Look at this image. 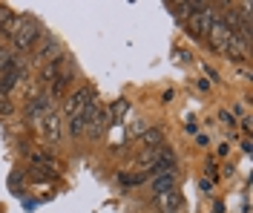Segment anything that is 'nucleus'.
Here are the masks:
<instances>
[{"label":"nucleus","instance_id":"1","mask_svg":"<svg viewBox=\"0 0 253 213\" xmlns=\"http://www.w3.org/2000/svg\"><path fill=\"white\" fill-rule=\"evenodd\" d=\"M41 38H43V26H41L35 17H20L15 35H12L9 41H12V46H15V55H20V52L35 49V46L41 43Z\"/></svg>","mask_w":253,"mask_h":213},{"label":"nucleus","instance_id":"2","mask_svg":"<svg viewBox=\"0 0 253 213\" xmlns=\"http://www.w3.org/2000/svg\"><path fill=\"white\" fill-rule=\"evenodd\" d=\"M92 86H78L69 98H66V104H63V115L66 118H78V115L86 113V104L92 101Z\"/></svg>","mask_w":253,"mask_h":213},{"label":"nucleus","instance_id":"3","mask_svg":"<svg viewBox=\"0 0 253 213\" xmlns=\"http://www.w3.org/2000/svg\"><path fill=\"white\" fill-rule=\"evenodd\" d=\"M207 38H210V46H213L216 52H221V55H224V49H227V46L233 43V38H236V35L230 32V29H227V26L221 23L219 17H213V23H210V32H207Z\"/></svg>","mask_w":253,"mask_h":213},{"label":"nucleus","instance_id":"4","mask_svg":"<svg viewBox=\"0 0 253 213\" xmlns=\"http://www.w3.org/2000/svg\"><path fill=\"white\" fill-rule=\"evenodd\" d=\"M213 17H216L213 6H210V9H205V12H199V15H190L187 17V29L193 32V38H196V41H205V38H207Z\"/></svg>","mask_w":253,"mask_h":213},{"label":"nucleus","instance_id":"5","mask_svg":"<svg viewBox=\"0 0 253 213\" xmlns=\"http://www.w3.org/2000/svg\"><path fill=\"white\" fill-rule=\"evenodd\" d=\"M49 113H52V98H49V92L35 95V98L29 101V107H26V118H29L32 124H41Z\"/></svg>","mask_w":253,"mask_h":213},{"label":"nucleus","instance_id":"6","mask_svg":"<svg viewBox=\"0 0 253 213\" xmlns=\"http://www.w3.org/2000/svg\"><path fill=\"white\" fill-rule=\"evenodd\" d=\"M29 164H32V170H41V173H58V162H55V156H52L46 147L32 150Z\"/></svg>","mask_w":253,"mask_h":213},{"label":"nucleus","instance_id":"7","mask_svg":"<svg viewBox=\"0 0 253 213\" xmlns=\"http://www.w3.org/2000/svg\"><path fill=\"white\" fill-rule=\"evenodd\" d=\"M38 127H41V135H43V141H46V144H58V141L63 138L61 118H58L55 113H49L46 118H43V121L38 124Z\"/></svg>","mask_w":253,"mask_h":213},{"label":"nucleus","instance_id":"8","mask_svg":"<svg viewBox=\"0 0 253 213\" xmlns=\"http://www.w3.org/2000/svg\"><path fill=\"white\" fill-rule=\"evenodd\" d=\"M72 75H75V69L72 66H66V61H63V72H58L55 75V81L49 84V98H61L63 92H66V86H69V81H72Z\"/></svg>","mask_w":253,"mask_h":213},{"label":"nucleus","instance_id":"9","mask_svg":"<svg viewBox=\"0 0 253 213\" xmlns=\"http://www.w3.org/2000/svg\"><path fill=\"white\" fill-rule=\"evenodd\" d=\"M156 205L161 213H178L181 211V193L178 190H167V193L156 196Z\"/></svg>","mask_w":253,"mask_h":213},{"label":"nucleus","instance_id":"10","mask_svg":"<svg viewBox=\"0 0 253 213\" xmlns=\"http://www.w3.org/2000/svg\"><path fill=\"white\" fill-rule=\"evenodd\" d=\"M49 55H55V58H58V55H61V43H58V41H52V38H41V46H38V52H35V58H32V61H35V64H43V61H49Z\"/></svg>","mask_w":253,"mask_h":213},{"label":"nucleus","instance_id":"11","mask_svg":"<svg viewBox=\"0 0 253 213\" xmlns=\"http://www.w3.org/2000/svg\"><path fill=\"white\" fill-rule=\"evenodd\" d=\"M167 190H175V170L156 173V179H153V193H156V196L167 193Z\"/></svg>","mask_w":253,"mask_h":213},{"label":"nucleus","instance_id":"12","mask_svg":"<svg viewBox=\"0 0 253 213\" xmlns=\"http://www.w3.org/2000/svg\"><path fill=\"white\" fill-rule=\"evenodd\" d=\"M141 144L147 150H158L164 144V132L158 130V127H147V130L141 132Z\"/></svg>","mask_w":253,"mask_h":213},{"label":"nucleus","instance_id":"13","mask_svg":"<svg viewBox=\"0 0 253 213\" xmlns=\"http://www.w3.org/2000/svg\"><path fill=\"white\" fill-rule=\"evenodd\" d=\"M129 110V101L126 98H118V101H112L110 107H107V118H110V124H118L121 121V115Z\"/></svg>","mask_w":253,"mask_h":213},{"label":"nucleus","instance_id":"14","mask_svg":"<svg viewBox=\"0 0 253 213\" xmlns=\"http://www.w3.org/2000/svg\"><path fill=\"white\" fill-rule=\"evenodd\" d=\"M66 132L72 135V138H81L84 132H86V118L78 115V118H66Z\"/></svg>","mask_w":253,"mask_h":213},{"label":"nucleus","instance_id":"15","mask_svg":"<svg viewBox=\"0 0 253 213\" xmlns=\"http://www.w3.org/2000/svg\"><path fill=\"white\" fill-rule=\"evenodd\" d=\"M15 58H17L15 52H9V49H3V46H0V78L15 66Z\"/></svg>","mask_w":253,"mask_h":213},{"label":"nucleus","instance_id":"16","mask_svg":"<svg viewBox=\"0 0 253 213\" xmlns=\"http://www.w3.org/2000/svg\"><path fill=\"white\" fill-rule=\"evenodd\" d=\"M12 113H15L12 98H9V95H0V115H12Z\"/></svg>","mask_w":253,"mask_h":213},{"label":"nucleus","instance_id":"17","mask_svg":"<svg viewBox=\"0 0 253 213\" xmlns=\"http://www.w3.org/2000/svg\"><path fill=\"white\" fill-rule=\"evenodd\" d=\"M221 121H224V124H233V127H236V118H233L230 113H221Z\"/></svg>","mask_w":253,"mask_h":213},{"label":"nucleus","instance_id":"18","mask_svg":"<svg viewBox=\"0 0 253 213\" xmlns=\"http://www.w3.org/2000/svg\"><path fill=\"white\" fill-rule=\"evenodd\" d=\"M175 55H178V61H181V64H184V61H187V64H190V58H193V55H190V52H181V49L175 52Z\"/></svg>","mask_w":253,"mask_h":213}]
</instances>
